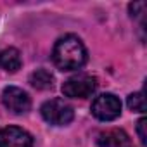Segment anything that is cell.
I'll use <instances>...</instances> for the list:
<instances>
[{"label": "cell", "instance_id": "cell-1", "mask_svg": "<svg viewBox=\"0 0 147 147\" xmlns=\"http://www.w3.org/2000/svg\"><path fill=\"white\" fill-rule=\"evenodd\" d=\"M52 61L61 71L80 69L87 62V49L78 36L66 35L55 42L52 50Z\"/></svg>", "mask_w": 147, "mask_h": 147}, {"label": "cell", "instance_id": "cell-2", "mask_svg": "<svg viewBox=\"0 0 147 147\" xmlns=\"http://www.w3.org/2000/svg\"><path fill=\"white\" fill-rule=\"evenodd\" d=\"M43 119L54 126H64L73 121L75 111L64 99H50L47 100L40 109Z\"/></svg>", "mask_w": 147, "mask_h": 147}, {"label": "cell", "instance_id": "cell-3", "mask_svg": "<svg viewBox=\"0 0 147 147\" xmlns=\"http://www.w3.org/2000/svg\"><path fill=\"white\" fill-rule=\"evenodd\" d=\"M95 90H97V80L90 75H85V73L71 76L62 85V94L73 99H87Z\"/></svg>", "mask_w": 147, "mask_h": 147}, {"label": "cell", "instance_id": "cell-4", "mask_svg": "<svg viewBox=\"0 0 147 147\" xmlns=\"http://www.w3.org/2000/svg\"><path fill=\"white\" fill-rule=\"evenodd\" d=\"M92 114L100 121H113L121 114V102L114 94H102L92 102Z\"/></svg>", "mask_w": 147, "mask_h": 147}, {"label": "cell", "instance_id": "cell-5", "mask_svg": "<svg viewBox=\"0 0 147 147\" xmlns=\"http://www.w3.org/2000/svg\"><path fill=\"white\" fill-rule=\"evenodd\" d=\"M2 102L14 114L28 113L30 107H31L30 95L23 88H19V87H7V88H4V92H2Z\"/></svg>", "mask_w": 147, "mask_h": 147}, {"label": "cell", "instance_id": "cell-6", "mask_svg": "<svg viewBox=\"0 0 147 147\" xmlns=\"http://www.w3.org/2000/svg\"><path fill=\"white\" fill-rule=\"evenodd\" d=\"M0 147H33V137L19 126L0 130Z\"/></svg>", "mask_w": 147, "mask_h": 147}, {"label": "cell", "instance_id": "cell-7", "mask_svg": "<svg viewBox=\"0 0 147 147\" xmlns=\"http://www.w3.org/2000/svg\"><path fill=\"white\" fill-rule=\"evenodd\" d=\"M97 145L99 147H130V137L119 130V128H111L97 137Z\"/></svg>", "mask_w": 147, "mask_h": 147}, {"label": "cell", "instance_id": "cell-8", "mask_svg": "<svg viewBox=\"0 0 147 147\" xmlns=\"http://www.w3.org/2000/svg\"><path fill=\"white\" fill-rule=\"evenodd\" d=\"M23 64V59H21V54L18 49L14 47H9L5 50L0 52V66H2L5 71L9 73H16Z\"/></svg>", "mask_w": 147, "mask_h": 147}, {"label": "cell", "instance_id": "cell-9", "mask_svg": "<svg viewBox=\"0 0 147 147\" xmlns=\"http://www.w3.org/2000/svg\"><path fill=\"white\" fill-rule=\"evenodd\" d=\"M30 83L38 90H49V88L54 87V76L47 69H36L35 73H31Z\"/></svg>", "mask_w": 147, "mask_h": 147}, {"label": "cell", "instance_id": "cell-10", "mask_svg": "<svg viewBox=\"0 0 147 147\" xmlns=\"http://www.w3.org/2000/svg\"><path fill=\"white\" fill-rule=\"evenodd\" d=\"M128 107L135 113H144L145 111V99H144V94L142 92H137V94H131L128 97Z\"/></svg>", "mask_w": 147, "mask_h": 147}, {"label": "cell", "instance_id": "cell-11", "mask_svg": "<svg viewBox=\"0 0 147 147\" xmlns=\"http://www.w3.org/2000/svg\"><path fill=\"white\" fill-rule=\"evenodd\" d=\"M145 126H147V119L145 118H140L138 123H137V133L140 137V142L145 144L147 142V135H145Z\"/></svg>", "mask_w": 147, "mask_h": 147}]
</instances>
